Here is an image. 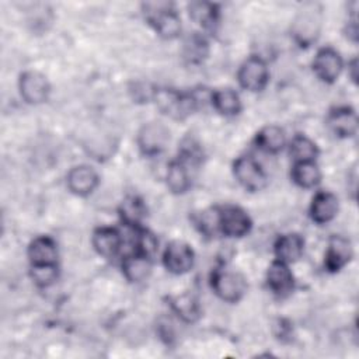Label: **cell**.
<instances>
[{"instance_id": "13", "label": "cell", "mask_w": 359, "mask_h": 359, "mask_svg": "<svg viewBox=\"0 0 359 359\" xmlns=\"http://www.w3.org/2000/svg\"><path fill=\"white\" fill-rule=\"evenodd\" d=\"M98 185V174L90 165H76L67 174L69 189L80 196L91 194Z\"/></svg>"}, {"instance_id": "8", "label": "cell", "mask_w": 359, "mask_h": 359, "mask_svg": "<svg viewBox=\"0 0 359 359\" xmlns=\"http://www.w3.org/2000/svg\"><path fill=\"white\" fill-rule=\"evenodd\" d=\"M219 230L227 237H243L251 229L250 216L238 206L227 205L217 213Z\"/></svg>"}, {"instance_id": "17", "label": "cell", "mask_w": 359, "mask_h": 359, "mask_svg": "<svg viewBox=\"0 0 359 359\" xmlns=\"http://www.w3.org/2000/svg\"><path fill=\"white\" fill-rule=\"evenodd\" d=\"M28 258L31 265L56 264L57 247L53 238L49 236H39L34 238L28 245Z\"/></svg>"}, {"instance_id": "1", "label": "cell", "mask_w": 359, "mask_h": 359, "mask_svg": "<svg viewBox=\"0 0 359 359\" xmlns=\"http://www.w3.org/2000/svg\"><path fill=\"white\" fill-rule=\"evenodd\" d=\"M201 93V90L182 93L172 88H156L151 98L163 114L174 119H184L203 104Z\"/></svg>"}, {"instance_id": "11", "label": "cell", "mask_w": 359, "mask_h": 359, "mask_svg": "<svg viewBox=\"0 0 359 359\" xmlns=\"http://www.w3.org/2000/svg\"><path fill=\"white\" fill-rule=\"evenodd\" d=\"M342 59L332 48H323L316 53L313 60V70L317 77L325 83L335 81L342 70Z\"/></svg>"}, {"instance_id": "25", "label": "cell", "mask_w": 359, "mask_h": 359, "mask_svg": "<svg viewBox=\"0 0 359 359\" xmlns=\"http://www.w3.org/2000/svg\"><path fill=\"white\" fill-rule=\"evenodd\" d=\"M215 109L223 115H236L241 109L240 95L233 88H220L210 94Z\"/></svg>"}, {"instance_id": "29", "label": "cell", "mask_w": 359, "mask_h": 359, "mask_svg": "<svg viewBox=\"0 0 359 359\" xmlns=\"http://www.w3.org/2000/svg\"><path fill=\"white\" fill-rule=\"evenodd\" d=\"M290 154L294 161H314L318 154L317 144L303 135H296L290 143Z\"/></svg>"}, {"instance_id": "5", "label": "cell", "mask_w": 359, "mask_h": 359, "mask_svg": "<svg viewBox=\"0 0 359 359\" xmlns=\"http://www.w3.org/2000/svg\"><path fill=\"white\" fill-rule=\"evenodd\" d=\"M236 180L251 192L261 191L266 185V175L258 161L251 156H241L233 164Z\"/></svg>"}, {"instance_id": "22", "label": "cell", "mask_w": 359, "mask_h": 359, "mask_svg": "<svg viewBox=\"0 0 359 359\" xmlns=\"http://www.w3.org/2000/svg\"><path fill=\"white\" fill-rule=\"evenodd\" d=\"M189 17L205 29L213 31L219 21L217 4L208 1H194L188 6Z\"/></svg>"}, {"instance_id": "12", "label": "cell", "mask_w": 359, "mask_h": 359, "mask_svg": "<svg viewBox=\"0 0 359 359\" xmlns=\"http://www.w3.org/2000/svg\"><path fill=\"white\" fill-rule=\"evenodd\" d=\"M352 258L351 243L342 236H332L328 240V247L325 251L324 266L330 272H337L344 268Z\"/></svg>"}, {"instance_id": "31", "label": "cell", "mask_w": 359, "mask_h": 359, "mask_svg": "<svg viewBox=\"0 0 359 359\" xmlns=\"http://www.w3.org/2000/svg\"><path fill=\"white\" fill-rule=\"evenodd\" d=\"M157 240L153 233H150L146 229L136 227V237H135V251L137 254H142L144 257L151 258L154 252L157 251Z\"/></svg>"}, {"instance_id": "30", "label": "cell", "mask_w": 359, "mask_h": 359, "mask_svg": "<svg viewBox=\"0 0 359 359\" xmlns=\"http://www.w3.org/2000/svg\"><path fill=\"white\" fill-rule=\"evenodd\" d=\"M29 275L35 285L41 287L50 286L57 279V265L56 264L31 265Z\"/></svg>"}, {"instance_id": "26", "label": "cell", "mask_w": 359, "mask_h": 359, "mask_svg": "<svg viewBox=\"0 0 359 359\" xmlns=\"http://www.w3.org/2000/svg\"><path fill=\"white\" fill-rule=\"evenodd\" d=\"M119 216L126 226L140 227L143 217L146 216V206L139 196H126L119 206Z\"/></svg>"}, {"instance_id": "24", "label": "cell", "mask_w": 359, "mask_h": 359, "mask_svg": "<svg viewBox=\"0 0 359 359\" xmlns=\"http://www.w3.org/2000/svg\"><path fill=\"white\" fill-rule=\"evenodd\" d=\"M167 185L174 194H182L191 187L188 161L180 157L170 163L167 170Z\"/></svg>"}, {"instance_id": "28", "label": "cell", "mask_w": 359, "mask_h": 359, "mask_svg": "<svg viewBox=\"0 0 359 359\" xmlns=\"http://www.w3.org/2000/svg\"><path fill=\"white\" fill-rule=\"evenodd\" d=\"M170 306H171L172 311L181 320H184L187 323H194L199 317V313H201L198 300L189 293H182V294L171 297Z\"/></svg>"}, {"instance_id": "32", "label": "cell", "mask_w": 359, "mask_h": 359, "mask_svg": "<svg viewBox=\"0 0 359 359\" xmlns=\"http://www.w3.org/2000/svg\"><path fill=\"white\" fill-rule=\"evenodd\" d=\"M356 66H358V60H356V59H353V60L351 62V65H349V69H351V77H352V80H353V81H356V77H358V76H356V69H358Z\"/></svg>"}, {"instance_id": "18", "label": "cell", "mask_w": 359, "mask_h": 359, "mask_svg": "<svg viewBox=\"0 0 359 359\" xmlns=\"http://www.w3.org/2000/svg\"><path fill=\"white\" fill-rule=\"evenodd\" d=\"M93 245L100 255L112 258L121 250L122 237L116 229L100 227L93 234Z\"/></svg>"}, {"instance_id": "3", "label": "cell", "mask_w": 359, "mask_h": 359, "mask_svg": "<svg viewBox=\"0 0 359 359\" xmlns=\"http://www.w3.org/2000/svg\"><path fill=\"white\" fill-rule=\"evenodd\" d=\"M210 285L213 292L222 300L230 303L238 302L247 290L245 279L238 272L224 268H219L212 272Z\"/></svg>"}, {"instance_id": "16", "label": "cell", "mask_w": 359, "mask_h": 359, "mask_svg": "<svg viewBox=\"0 0 359 359\" xmlns=\"http://www.w3.org/2000/svg\"><path fill=\"white\" fill-rule=\"evenodd\" d=\"M338 213V199L334 194L321 191L317 192L310 205V217L318 224L328 223Z\"/></svg>"}, {"instance_id": "4", "label": "cell", "mask_w": 359, "mask_h": 359, "mask_svg": "<svg viewBox=\"0 0 359 359\" xmlns=\"http://www.w3.org/2000/svg\"><path fill=\"white\" fill-rule=\"evenodd\" d=\"M321 10L316 4H306L294 18L292 34L300 46L311 45L321 27Z\"/></svg>"}, {"instance_id": "23", "label": "cell", "mask_w": 359, "mask_h": 359, "mask_svg": "<svg viewBox=\"0 0 359 359\" xmlns=\"http://www.w3.org/2000/svg\"><path fill=\"white\" fill-rule=\"evenodd\" d=\"M286 135L276 125L264 126L255 136V144L266 153H278L285 147Z\"/></svg>"}, {"instance_id": "19", "label": "cell", "mask_w": 359, "mask_h": 359, "mask_svg": "<svg viewBox=\"0 0 359 359\" xmlns=\"http://www.w3.org/2000/svg\"><path fill=\"white\" fill-rule=\"evenodd\" d=\"M304 250V240L297 233H287L280 236L275 243V255L278 261L290 264L297 261Z\"/></svg>"}, {"instance_id": "20", "label": "cell", "mask_w": 359, "mask_h": 359, "mask_svg": "<svg viewBox=\"0 0 359 359\" xmlns=\"http://www.w3.org/2000/svg\"><path fill=\"white\" fill-rule=\"evenodd\" d=\"M122 272L129 282L146 280L151 272V262L149 257L133 252L122 261Z\"/></svg>"}, {"instance_id": "14", "label": "cell", "mask_w": 359, "mask_h": 359, "mask_svg": "<svg viewBox=\"0 0 359 359\" xmlns=\"http://www.w3.org/2000/svg\"><path fill=\"white\" fill-rule=\"evenodd\" d=\"M266 283L269 289L278 296H286L292 292L294 278L287 264L282 261H273L266 272Z\"/></svg>"}, {"instance_id": "6", "label": "cell", "mask_w": 359, "mask_h": 359, "mask_svg": "<svg viewBox=\"0 0 359 359\" xmlns=\"http://www.w3.org/2000/svg\"><path fill=\"white\" fill-rule=\"evenodd\" d=\"M195 254L189 244L181 240H172L167 244L163 252V264L165 269L175 275L187 273L192 269Z\"/></svg>"}, {"instance_id": "27", "label": "cell", "mask_w": 359, "mask_h": 359, "mask_svg": "<svg viewBox=\"0 0 359 359\" xmlns=\"http://www.w3.org/2000/svg\"><path fill=\"white\" fill-rule=\"evenodd\" d=\"M292 180L302 188H313L321 180V172L314 161H296L292 168Z\"/></svg>"}, {"instance_id": "2", "label": "cell", "mask_w": 359, "mask_h": 359, "mask_svg": "<svg viewBox=\"0 0 359 359\" xmlns=\"http://www.w3.org/2000/svg\"><path fill=\"white\" fill-rule=\"evenodd\" d=\"M143 13L146 20L154 27L160 36L165 39H172L181 34V20L171 3H144Z\"/></svg>"}, {"instance_id": "9", "label": "cell", "mask_w": 359, "mask_h": 359, "mask_svg": "<svg viewBox=\"0 0 359 359\" xmlns=\"http://www.w3.org/2000/svg\"><path fill=\"white\" fill-rule=\"evenodd\" d=\"M237 77L243 88L248 91H261L269 80L268 66L261 57L251 56L241 65Z\"/></svg>"}, {"instance_id": "10", "label": "cell", "mask_w": 359, "mask_h": 359, "mask_svg": "<svg viewBox=\"0 0 359 359\" xmlns=\"http://www.w3.org/2000/svg\"><path fill=\"white\" fill-rule=\"evenodd\" d=\"M18 88L21 97L28 104H41L48 100V95L50 93V86L48 79L35 70L24 72L20 76Z\"/></svg>"}, {"instance_id": "15", "label": "cell", "mask_w": 359, "mask_h": 359, "mask_svg": "<svg viewBox=\"0 0 359 359\" xmlns=\"http://www.w3.org/2000/svg\"><path fill=\"white\" fill-rule=\"evenodd\" d=\"M331 130L339 137H349L356 133L358 115L349 107H337L328 115Z\"/></svg>"}, {"instance_id": "7", "label": "cell", "mask_w": 359, "mask_h": 359, "mask_svg": "<svg viewBox=\"0 0 359 359\" xmlns=\"http://www.w3.org/2000/svg\"><path fill=\"white\" fill-rule=\"evenodd\" d=\"M170 142V130L161 122H149L137 133V146L144 156L160 154Z\"/></svg>"}, {"instance_id": "21", "label": "cell", "mask_w": 359, "mask_h": 359, "mask_svg": "<svg viewBox=\"0 0 359 359\" xmlns=\"http://www.w3.org/2000/svg\"><path fill=\"white\" fill-rule=\"evenodd\" d=\"M181 53H182L184 60L189 65L202 63L209 53L208 39L199 32L189 34L182 42Z\"/></svg>"}]
</instances>
